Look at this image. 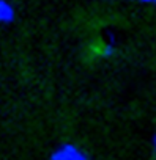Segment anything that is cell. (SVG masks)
<instances>
[{
	"label": "cell",
	"mask_w": 156,
	"mask_h": 160,
	"mask_svg": "<svg viewBox=\"0 0 156 160\" xmlns=\"http://www.w3.org/2000/svg\"><path fill=\"white\" fill-rule=\"evenodd\" d=\"M14 19V8L8 0H0V24H10Z\"/></svg>",
	"instance_id": "obj_2"
},
{
	"label": "cell",
	"mask_w": 156,
	"mask_h": 160,
	"mask_svg": "<svg viewBox=\"0 0 156 160\" xmlns=\"http://www.w3.org/2000/svg\"><path fill=\"white\" fill-rule=\"evenodd\" d=\"M134 2H139L143 5H156V0H134Z\"/></svg>",
	"instance_id": "obj_3"
},
{
	"label": "cell",
	"mask_w": 156,
	"mask_h": 160,
	"mask_svg": "<svg viewBox=\"0 0 156 160\" xmlns=\"http://www.w3.org/2000/svg\"><path fill=\"white\" fill-rule=\"evenodd\" d=\"M153 146H154V152H156V135H154V140H153Z\"/></svg>",
	"instance_id": "obj_4"
},
{
	"label": "cell",
	"mask_w": 156,
	"mask_h": 160,
	"mask_svg": "<svg viewBox=\"0 0 156 160\" xmlns=\"http://www.w3.org/2000/svg\"><path fill=\"white\" fill-rule=\"evenodd\" d=\"M51 160H89V158L84 154V151H81L76 144L65 143L52 152Z\"/></svg>",
	"instance_id": "obj_1"
}]
</instances>
